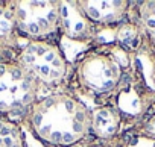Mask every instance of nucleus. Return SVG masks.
<instances>
[{"instance_id":"1","label":"nucleus","mask_w":155,"mask_h":147,"mask_svg":"<svg viewBox=\"0 0 155 147\" xmlns=\"http://www.w3.org/2000/svg\"><path fill=\"white\" fill-rule=\"evenodd\" d=\"M29 121L43 141L70 146L85 136L90 129V114L79 100L65 94H55L32 105Z\"/></svg>"},{"instance_id":"2","label":"nucleus","mask_w":155,"mask_h":147,"mask_svg":"<svg viewBox=\"0 0 155 147\" xmlns=\"http://www.w3.org/2000/svg\"><path fill=\"white\" fill-rule=\"evenodd\" d=\"M37 96V81L18 64L0 62V112L30 106Z\"/></svg>"},{"instance_id":"3","label":"nucleus","mask_w":155,"mask_h":147,"mask_svg":"<svg viewBox=\"0 0 155 147\" xmlns=\"http://www.w3.org/2000/svg\"><path fill=\"white\" fill-rule=\"evenodd\" d=\"M35 81L59 82L65 76V61L58 47L43 41H30L21 50L17 62Z\"/></svg>"},{"instance_id":"4","label":"nucleus","mask_w":155,"mask_h":147,"mask_svg":"<svg viewBox=\"0 0 155 147\" xmlns=\"http://www.w3.org/2000/svg\"><path fill=\"white\" fill-rule=\"evenodd\" d=\"M15 28L28 37L40 38L52 33L59 23V2H11Z\"/></svg>"},{"instance_id":"5","label":"nucleus","mask_w":155,"mask_h":147,"mask_svg":"<svg viewBox=\"0 0 155 147\" xmlns=\"http://www.w3.org/2000/svg\"><path fill=\"white\" fill-rule=\"evenodd\" d=\"M79 82L93 93H108L120 81V67L113 58L105 55H88L78 68Z\"/></svg>"},{"instance_id":"6","label":"nucleus","mask_w":155,"mask_h":147,"mask_svg":"<svg viewBox=\"0 0 155 147\" xmlns=\"http://www.w3.org/2000/svg\"><path fill=\"white\" fill-rule=\"evenodd\" d=\"M59 21L70 38L85 37L90 29L87 17L76 2H59Z\"/></svg>"},{"instance_id":"7","label":"nucleus","mask_w":155,"mask_h":147,"mask_svg":"<svg viewBox=\"0 0 155 147\" xmlns=\"http://www.w3.org/2000/svg\"><path fill=\"white\" fill-rule=\"evenodd\" d=\"M87 18L97 23H114L120 20L126 11V2L108 0V2H79Z\"/></svg>"},{"instance_id":"8","label":"nucleus","mask_w":155,"mask_h":147,"mask_svg":"<svg viewBox=\"0 0 155 147\" xmlns=\"http://www.w3.org/2000/svg\"><path fill=\"white\" fill-rule=\"evenodd\" d=\"M90 127L100 138H109L117 132L119 115L109 108H99L91 114Z\"/></svg>"},{"instance_id":"9","label":"nucleus","mask_w":155,"mask_h":147,"mask_svg":"<svg viewBox=\"0 0 155 147\" xmlns=\"http://www.w3.org/2000/svg\"><path fill=\"white\" fill-rule=\"evenodd\" d=\"M0 147H23V135L14 123L0 117Z\"/></svg>"},{"instance_id":"10","label":"nucleus","mask_w":155,"mask_h":147,"mask_svg":"<svg viewBox=\"0 0 155 147\" xmlns=\"http://www.w3.org/2000/svg\"><path fill=\"white\" fill-rule=\"evenodd\" d=\"M15 28L12 11L8 5L0 3V38H8Z\"/></svg>"},{"instance_id":"11","label":"nucleus","mask_w":155,"mask_h":147,"mask_svg":"<svg viewBox=\"0 0 155 147\" xmlns=\"http://www.w3.org/2000/svg\"><path fill=\"white\" fill-rule=\"evenodd\" d=\"M120 41L125 44V46H132L131 43H135L137 41V32L134 29H131V28H123L120 30Z\"/></svg>"},{"instance_id":"12","label":"nucleus","mask_w":155,"mask_h":147,"mask_svg":"<svg viewBox=\"0 0 155 147\" xmlns=\"http://www.w3.org/2000/svg\"><path fill=\"white\" fill-rule=\"evenodd\" d=\"M148 131L155 135V118H152V120L149 121V124H148Z\"/></svg>"}]
</instances>
